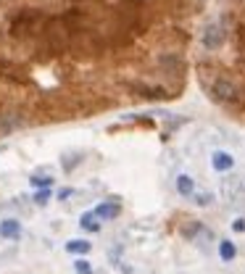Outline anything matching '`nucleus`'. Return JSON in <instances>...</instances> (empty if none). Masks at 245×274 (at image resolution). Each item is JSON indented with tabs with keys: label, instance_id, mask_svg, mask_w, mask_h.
I'll return each instance as SVG.
<instances>
[{
	"label": "nucleus",
	"instance_id": "f257e3e1",
	"mask_svg": "<svg viewBox=\"0 0 245 274\" xmlns=\"http://www.w3.org/2000/svg\"><path fill=\"white\" fill-rule=\"evenodd\" d=\"M190 63L206 100L245 124V0H211L195 29Z\"/></svg>",
	"mask_w": 245,
	"mask_h": 274
},
{
	"label": "nucleus",
	"instance_id": "7ed1b4c3",
	"mask_svg": "<svg viewBox=\"0 0 245 274\" xmlns=\"http://www.w3.org/2000/svg\"><path fill=\"white\" fill-rule=\"evenodd\" d=\"M92 214H95L98 219H103V222H111V219H116L121 214V206L119 203H100Z\"/></svg>",
	"mask_w": 245,
	"mask_h": 274
},
{
	"label": "nucleus",
	"instance_id": "39448f33",
	"mask_svg": "<svg viewBox=\"0 0 245 274\" xmlns=\"http://www.w3.org/2000/svg\"><path fill=\"white\" fill-rule=\"evenodd\" d=\"M92 245L87 240H69V245H66V251L69 253H90Z\"/></svg>",
	"mask_w": 245,
	"mask_h": 274
},
{
	"label": "nucleus",
	"instance_id": "20e7f679",
	"mask_svg": "<svg viewBox=\"0 0 245 274\" xmlns=\"http://www.w3.org/2000/svg\"><path fill=\"white\" fill-rule=\"evenodd\" d=\"M219 256L224 261H232L235 256H238V248H235V243H230V240H222L219 243Z\"/></svg>",
	"mask_w": 245,
	"mask_h": 274
},
{
	"label": "nucleus",
	"instance_id": "423d86ee",
	"mask_svg": "<svg viewBox=\"0 0 245 274\" xmlns=\"http://www.w3.org/2000/svg\"><path fill=\"white\" fill-rule=\"evenodd\" d=\"M95 219H98L95 214H84V216L79 219V224H82V230H90V232H98V230H100V224L95 222Z\"/></svg>",
	"mask_w": 245,
	"mask_h": 274
},
{
	"label": "nucleus",
	"instance_id": "f8f14e48",
	"mask_svg": "<svg viewBox=\"0 0 245 274\" xmlns=\"http://www.w3.org/2000/svg\"><path fill=\"white\" fill-rule=\"evenodd\" d=\"M232 230H235V232H243V230H245V222H243V219H238V222L232 224Z\"/></svg>",
	"mask_w": 245,
	"mask_h": 274
},
{
	"label": "nucleus",
	"instance_id": "9d476101",
	"mask_svg": "<svg viewBox=\"0 0 245 274\" xmlns=\"http://www.w3.org/2000/svg\"><path fill=\"white\" fill-rule=\"evenodd\" d=\"M32 182H34L37 187H50V182H53V179H50V177H42V179H40V177H34Z\"/></svg>",
	"mask_w": 245,
	"mask_h": 274
},
{
	"label": "nucleus",
	"instance_id": "f03ea898",
	"mask_svg": "<svg viewBox=\"0 0 245 274\" xmlns=\"http://www.w3.org/2000/svg\"><path fill=\"white\" fill-rule=\"evenodd\" d=\"M18 235H21V224H18L16 219H3V222H0V237H3V240H16Z\"/></svg>",
	"mask_w": 245,
	"mask_h": 274
},
{
	"label": "nucleus",
	"instance_id": "0eeeda50",
	"mask_svg": "<svg viewBox=\"0 0 245 274\" xmlns=\"http://www.w3.org/2000/svg\"><path fill=\"white\" fill-rule=\"evenodd\" d=\"M177 190H180L182 195H190V193H193V179L182 174L180 179H177Z\"/></svg>",
	"mask_w": 245,
	"mask_h": 274
},
{
	"label": "nucleus",
	"instance_id": "9b49d317",
	"mask_svg": "<svg viewBox=\"0 0 245 274\" xmlns=\"http://www.w3.org/2000/svg\"><path fill=\"white\" fill-rule=\"evenodd\" d=\"M48 198H50V193H48V190H42V193H37V195H34V200H37L40 206H42V203H48Z\"/></svg>",
	"mask_w": 245,
	"mask_h": 274
},
{
	"label": "nucleus",
	"instance_id": "1a4fd4ad",
	"mask_svg": "<svg viewBox=\"0 0 245 274\" xmlns=\"http://www.w3.org/2000/svg\"><path fill=\"white\" fill-rule=\"evenodd\" d=\"M74 269H77L79 274H92L90 261H84V259H77V261H74Z\"/></svg>",
	"mask_w": 245,
	"mask_h": 274
},
{
	"label": "nucleus",
	"instance_id": "6e6552de",
	"mask_svg": "<svg viewBox=\"0 0 245 274\" xmlns=\"http://www.w3.org/2000/svg\"><path fill=\"white\" fill-rule=\"evenodd\" d=\"M214 166L216 169H230L232 166V158L224 156V153H216V156H214Z\"/></svg>",
	"mask_w": 245,
	"mask_h": 274
}]
</instances>
